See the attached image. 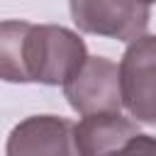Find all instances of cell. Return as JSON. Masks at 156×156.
Segmentation results:
<instances>
[{"instance_id": "7", "label": "cell", "mask_w": 156, "mask_h": 156, "mask_svg": "<svg viewBox=\"0 0 156 156\" xmlns=\"http://www.w3.org/2000/svg\"><path fill=\"white\" fill-rule=\"evenodd\" d=\"M32 24L22 20L0 22V78L10 83H29L27 73V34Z\"/></svg>"}, {"instance_id": "8", "label": "cell", "mask_w": 156, "mask_h": 156, "mask_svg": "<svg viewBox=\"0 0 156 156\" xmlns=\"http://www.w3.org/2000/svg\"><path fill=\"white\" fill-rule=\"evenodd\" d=\"M105 156H156V139L136 132L134 136H129L124 144H119Z\"/></svg>"}, {"instance_id": "9", "label": "cell", "mask_w": 156, "mask_h": 156, "mask_svg": "<svg viewBox=\"0 0 156 156\" xmlns=\"http://www.w3.org/2000/svg\"><path fill=\"white\" fill-rule=\"evenodd\" d=\"M141 2H144V5H149V2H156V0H141Z\"/></svg>"}, {"instance_id": "4", "label": "cell", "mask_w": 156, "mask_h": 156, "mask_svg": "<svg viewBox=\"0 0 156 156\" xmlns=\"http://www.w3.org/2000/svg\"><path fill=\"white\" fill-rule=\"evenodd\" d=\"M63 90L71 107L83 117L95 112H119L122 107L119 68L102 56H88L76 76L63 83Z\"/></svg>"}, {"instance_id": "6", "label": "cell", "mask_w": 156, "mask_h": 156, "mask_svg": "<svg viewBox=\"0 0 156 156\" xmlns=\"http://www.w3.org/2000/svg\"><path fill=\"white\" fill-rule=\"evenodd\" d=\"M134 134L136 124L119 112H95L76 124V146L80 156H105Z\"/></svg>"}, {"instance_id": "5", "label": "cell", "mask_w": 156, "mask_h": 156, "mask_svg": "<svg viewBox=\"0 0 156 156\" xmlns=\"http://www.w3.org/2000/svg\"><path fill=\"white\" fill-rule=\"evenodd\" d=\"M7 156H80L76 124L54 115L29 117L7 139Z\"/></svg>"}, {"instance_id": "3", "label": "cell", "mask_w": 156, "mask_h": 156, "mask_svg": "<svg viewBox=\"0 0 156 156\" xmlns=\"http://www.w3.org/2000/svg\"><path fill=\"white\" fill-rule=\"evenodd\" d=\"M78 29L112 39H136L149 24V5L141 0H71Z\"/></svg>"}, {"instance_id": "2", "label": "cell", "mask_w": 156, "mask_h": 156, "mask_svg": "<svg viewBox=\"0 0 156 156\" xmlns=\"http://www.w3.org/2000/svg\"><path fill=\"white\" fill-rule=\"evenodd\" d=\"M122 105L141 122H156V37H136L119 63Z\"/></svg>"}, {"instance_id": "1", "label": "cell", "mask_w": 156, "mask_h": 156, "mask_svg": "<svg viewBox=\"0 0 156 156\" xmlns=\"http://www.w3.org/2000/svg\"><path fill=\"white\" fill-rule=\"evenodd\" d=\"M27 73L29 83H46V85H63L68 78L88 58L85 44L63 27L54 24H32L27 34Z\"/></svg>"}]
</instances>
